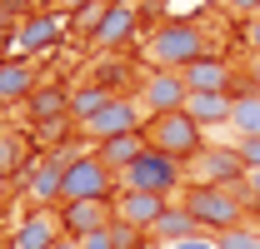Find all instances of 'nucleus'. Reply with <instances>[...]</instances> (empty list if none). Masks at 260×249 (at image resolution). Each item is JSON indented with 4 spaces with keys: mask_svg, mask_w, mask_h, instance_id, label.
<instances>
[{
    "mask_svg": "<svg viewBox=\"0 0 260 249\" xmlns=\"http://www.w3.org/2000/svg\"><path fill=\"white\" fill-rule=\"evenodd\" d=\"M180 210L195 215V224L205 234H225V229L245 224V189L240 185H190Z\"/></svg>",
    "mask_w": 260,
    "mask_h": 249,
    "instance_id": "f257e3e1",
    "label": "nucleus"
},
{
    "mask_svg": "<svg viewBox=\"0 0 260 249\" xmlns=\"http://www.w3.org/2000/svg\"><path fill=\"white\" fill-rule=\"evenodd\" d=\"M200 55H210V50H205L200 25H190V20H170V25H160V30L145 40L150 70H185V65H195Z\"/></svg>",
    "mask_w": 260,
    "mask_h": 249,
    "instance_id": "f03ea898",
    "label": "nucleus"
},
{
    "mask_svg": "<svg viewBox=\"0 0 260 249\" xmlns=\"http://www.w3.org/2000/svg\"><path fill=\"white\" fill-rule=\"evenodd\" d=\"M145 140H150V150L180 159V164H190L195 155H205V130H200L185 110H175V115H155V120L145 124Z\"/></svg>",
    "mask_w": 260,
    "mask_h": 249,
    "instance_id": "7ed1b4c3",
    "label": "nucleus"
},
{
    "mask_svg": "<svg viewBox=\"0 0 260 249\" xmlns=\"http://www.w3.org/2000/svg\"><path fill=\"white\" fill-rule=\"evenodd\" d=\"M180 180H185V164L160 150H145L130 170H120V189H145V194H165V199L180 189Z\"/></svg>",
    "mask_w": 260,
    "mask_h": 249,
    "instance_id": "20e7f679",
    "label": "nucleus"
},
{
    "mask_svg": "<svg viewBox=\"0 0 260 249\" xmlns=\"http://www.w3.org/2000/svg\"><path fill=\"white\" fill-rule=\"evenodd\" d=\"M120 175L100 155H75L65 164V204H75V199H110V185Z\"/></svg>",
    "mask_w": 260,
    "mask_h": 249,
    "instance_id": "39448f33",
    "label": "nucleus"
},
{
    "mask_svg": "<svg viewBox=\"0 0 260 249\" xmlns=\"http://www.w3.org/2000/svg\"><path fill=\"white\" fill-rule=\"evenodd\" d=\"M185 100H190V85H185L180 70H150V80L140 85V105H145L150 120H155V115H175V110H185Z\"/></svg>",
    "mask_w": 260,
    "mask_h": 249,
    "instance_id": "423d86ee",
    "label": "nucleus"
},
{
    "mask_svg": "<svg viewBox=\"0 0 260 249\" xmlns=\"http://www.w3.org/2000/svg\"><path fill=\"white\" fill-rule=\"evenodd\" d=\"M140 25V5L135 0H115V5H105L95 20V30H90V45L95 50H115V45H125L130 35Z\"/></svg>",
    "mask_w": 260,
    "mask_h": 249,
    "instance_id": "0eeeda50",
    "label": "nucleus"
},
{
    "mask_svg": "<svg viewBox=\"0 0 260 249\" xmlns=\"http://www.w3.org/2000/svg\"><path fill=\"white\" fill-rule=\"evenodd\" d=\"M140 115H145V105L140 100H130V95H115L100 115L85 120V135H95V140H115V135H135L140 130Z\"/></svg>",
    "mask_w": 260,
    "mask_h": 249,
    "instance_id": "6e6552de",
    "label": "nucleus"
},
{
    "mask_svg": "<svg viewBox=\"0 0 260 249\" xmlns=\"http://www.w3.org/2000/svg\"><path fill=\"white\" fill-rule=\"evenodd\" d=\"M115 224V199H75V204H60V229L70 239H85L95 229H110Z\"/></svg>",
    "mask_w": 260,
    "mask_h": 249,
    "instance_id": "1a4fd4ad",
    "label": "nucleus"
},
{
    "mask_svg": "<svg viewBox=\"0 0 260 249\" xmlns=\"http://www.w3.org/2000/svg\"><path fill=\"white\" fill-rule=\"evenodd\" d=\"M230 110H235V90H190L185 115L200 130H230Z\"/></svg>",
    "mask_w": 260,
    "mask_h": 249,
    "instance_id": "9d476101",
    "label": "nucleus"
},
{
    "mask_svg": "<svg viewBox=\"0 0 260 249\" xmlns=\"http://www.w3.org/2000/svg\"><path fill=\"white\" fill-rule=\"evenodd\" d=\"M195 170V185H240L245 180V159L235 155V150H205V155L190 159Z\"/></svg>",
    "mask_w": 260,
    "mask_h": 249,
    "instance_id": "9b49d317",
    "label": "nucleus"
},
{
    "mask_svg": "<svg viewBox=\"0 0 260 249\" xmlns=\"http://www.w3.org/2000/svg\"><path fill=\"white\" fill-rule=\"evenodd\" d=\"M170 204H165V194H145V189H120V199H115V219L120 224H135V229H155V219L165 215Z\"/></svg>",
    "mask_w": 260,
    "mask_h": 249,
    "instance_id": "f8f14e48",
    "label": "nucleus"
},
{
    "mask_svg": "<svg viewBox=\"0 0 260 249\" xmlns=\"http://www.w3.org/2000/svg\"><path fill=\"white\" fill-rule=\"evenodd\" d=\"M65 164L70 159H45V164H35L30 180H25V194H30L40 210H50V204H65Z\"/></svg>",
    "mask_w": 260,
    "mask_h": 249,
    "instance_id": "ddd939ff",
    "label": "nucleus"
},
{
    "mask_svg": "<svg viewBox=\"0 0 260 249\" xmlns=\"http://www.w3.org/2000/svg\"><path fill=\"white\" fill-rule=\"evenodd\" d=\"M65 239L60 219L55 215H30L20 229H15V239H10V249H55Z\"/></svg>",
    "mask_w": 260,
    "mask_h": 249,
    "instance_id": "4468645a",
    "label": "nucleus"
},
{
    "mask_svg": "<svg viewBox=\"0 0 260 249\" xmlns=\"http://www.w3.org/2000/svg\"><path fill=\"white\" fill-rule=\"evenodd\" d=\"M145 150H150V140H145V130H135V135H115V140H100V150H95V155L105 159V164H110L115 175H120V170H130V164L145 155Z\"/></svg>",
    "mask_w": 260,
    "mask_h": 249,
    "instance_id": "2eb2a0df",
    "label": "nucleus"
},
{
    "mask_svg": "<svg viewBox=\"0 0 260 249\" xmlns=\"http://www.w3.org/2000/svg\"><path fill=\"white\" fill-rule=\"evenodd\" d=\"M180 75H185L190 90H230V65L220 60V55H200V60L185 65Z\"/></svg>",
    "mask_w": 260,
    "mask_h": 249,
    "instance_id": "dca6fc26",
    "label": "nucleus"
},
{
    "mask_svg": "<svg viewBox=\"0 0 260 249\" xmlns=\"http://www.w3.org/2000/svg\"><path fill=\"white\" fill-rule=\"evenodd\" d=\"M60 40V15H30L25 25H20V55H35V50H45V45H55Z\"/></svg>",
    "mask_w": 260,
    "mask_h": 249,
    "instance_id": "f3484780",
    "label": "nucleus"
},
{
    "mask_svg": "<svg viewBox=\"0 0 260 249\" xmlns=\"http://www.w3.org/2000/svg\"><path fill=\"white\" fill-rule=\"evenodd\" d=\"M230 130H235L240 140H260V90H235Z\"/></svg>",
    "mask_w": 260,
    "mask_h": 249,
    "instance_id": "a211bd4d",
    "label": "nucleus"
},
{
    "mask_svg": "<svg viewBox=\"0 0 260 249\" xmlns=\"http://www.w3.org/2000/svg\"><path fill=\"white\" fill-rule=\"evenodd\" d=\"M25 105H30V120L45 124V120H55V115H65V110H70V95H65L60 85H35Z\"/></svg>",
    "mask_w": 260,
    "mask_h": 249,
    "instance_id": "6ab92c4d",
    "label": "nucleus"
},
{
    "mask_svg": "<svg viewBox=\"0 0 260 249\" xmlns=\"http://www.w3.org/2000/svg\"><path fill=\"white\" fill-rule=\"evenodd\" d=\"M30 90H35V75L25 60L0 65V100H30Z\"/></svg>",
    "mask_w": 260,
    "mask_h": 249,
    "instance_id": "aec40b11",
    "label": "nucleus"
},
{
    "mask_svg": "<svg viewBox=\"0 0 260 249\" xmlns=\"http://www.w3.org/2000/svg\"><path fill=\"white\" fill-rule=\"evenodd\" d=\"M160 244H175V239H190V234H200V224H195V215H185V210H165L160 219H155V229H150Z\"/></svg>",
    "mask_w": 260,
    "mask_h": 249,
    "instance_id": "412c9836",
    "label": "nucleus"
},
{
    "mask_svg": "<svg viewBox=\"0 0 260 249\" xmlns=\"http://www.w3.org/2000/svg\"><path fill=\"white\" fill-rule=\"evenodd\" d=\"M110 100H115V95L105 90V85H80V90H70V115L85 124L90 115H100V110H105Z\"/></svg>",
    "mask_w": 260,
    "mask_h": 249,
    "instance_id": "4be33fe9",
    "label": "nucleus"
},
{
    "mask_svg": "<svg viewBox=\"0 0 260 249\" xmlns=\"http://www.w3.org/2000/svg\"><path fill=\"white\" fill-rule=\"evenodd\" d=\"M215 239H220V249H260V229L240 224V229H225V234H215Z\"/></svg>",
    "mask_w": 260,
    "mask_h": 249,
    "instance_id": "5701e85b",
    "label": "nucleus"
},
{
    "mask_svg": "<svg viewBox=\"0 0 260 249\" xmlns=\"http://www.w3.org/2000/svg\"><path fill=\"white\" fill-rule=\"evenodd\" d=\"M110 239H115V249H140L145 244V229H135V224H110Z\"/></svg>",
    "mask_w": 260,
    "mask_h": 249,
    "instance_id": "b1692460",
    "label": "nucleus"
},
{
    "mask_svg": "<svg viewBox=\"0 0 260 249\" xmlns=\"http://www.w3.org/2000/svg\"><path fill=\"white\" fill-rule=\"evenodd\" d=\"M160 249H220V239L200 229V234H190V239H175V244H160Z\"/></svg>",
    "mask_w": 260,
    "mask_h": 249,
    "instance_id": "393cba45",
    "label": "nucleus"
},
{
    "mask_svg": "<svg viewBox=\"0 0 260 249\" xmlns=\"http://www.w3.org/2000/svg\"><path fill=\"white\" fill-rule=\"evenodd\" d=\"M235 155L245 159V170H255L260 164V140H235Z\"/></svg>",
    "mask_w": 260,
    "mask_h": 249,
    "instance_id": "a878e982",
    "label": "nucleus"
},
{
    "mask_svg": "<svg viewBox=\"0 0 260 249\" xmlns=\"http://www.w3.org/2000/svg\"><path fill=\"white\" fill-rule=\"evenodd\" d=\"M240 189H245V199H250V204H260V164H255V170H245Z\"/></svg>",
    "mask_w": 260,
    "mask_h": 249,
    "instance_id": "bb28decb",
    "label": "nucleus"
},
{
    "mask_svg": "<svg viewBox=\"0 0 260 249\" xmlns=\"http://www.w3.org/2000/svg\"><path fill=\"white\" fill-rule=\"evenodd\" d=\"M80 249H115V239H110V229H95V234L80 239Z\"/></svg>",
    "mask_w": 260,
    "mask_h": 249,
    "instance_id": "cd10ccee",
    "label": "nucleus"
},
{
    "mask_svg": "<svg viewBox=\"0 0 260 249\" xmlns=\"http://www.w3.org/2000/svg\"><path fill=\"white\" fill-rule=\"evenodd\" d=\"M10 159H20V145L10 135H0V170H10Z\"/></svg>",
    "mask_w": 260,
    "mask_h": 249,
    "instance_id": "c85d7f7f",
    "label": "nucleus"
},
{
    "mask_svg": "<svg viewBox=\"0 0 260 249\" xmlns=\"http://www.w3.org/2000/svg\"><path fill=\"white\" fill-rule=\"evenodd\" d=\"M245 40H250V50L260 55V15H250V20H245Z\"/></svg>",
    "mask_w": 260,
    "mask_h": 249,
    "instance_id": "c756f323",
    "label": "nucleus"
},
{
    "mask_svg": "<svg viewBox=\"0 0 260 249\" xmlns=\"http://www.w3.org/2000/svg\"><path fill=\"white\" fill-rule=\"evenodd\" d=\"M235 15H260V0H225Z\"/></svg>",
    "mask_w": 260,
    "mask_h": 249,
    "instance_id": "7c9ffc66",
    "label": "nucleus"
},
{
    "mask_svg": "<svg viewBox=\"0 0 260 249\" xmlns=\"http://www.w3.org/2000/svg\"><path fill=\"white\" fill-rule=\"evenodd\" d=\"M245 75H250V90H260V55H250V65H245Z\"/></svg>",
    "mask_w": 260,
    "mask_h": 249,
    "instance_id": "2f4dec72",
    "label": "nucleus"
},
{
    "mask_svg": "<svg viewBox=\"0 0 260 249\" xmlns=\"http://www.w3.org/2000/svg\"><path fill=\"white\" fill-rule=\"evenodd\" d=\"M60 10H90V0H60Z\"/></svg>",
    "mask_w": 260,
    "mask_h": 249,
    "instance_id": "473e14b6",
    "label": "nucleus"
},
{
    "mask_svg": "<svg viewBox=\"0 0 260 249\" xmlns=\"http://www.w3.org/2000/svg\"><path fill=\"white\" fill-rule=\"evenodd\" d=\"M55 249H80V239H70V234H65V239H60Z\"/></svg>",
    "mask_w": 260,
    "mask_h": 249,
    "instance_id": "72a5a7b5",
    "label": "nucleus"
}]
</instances>
